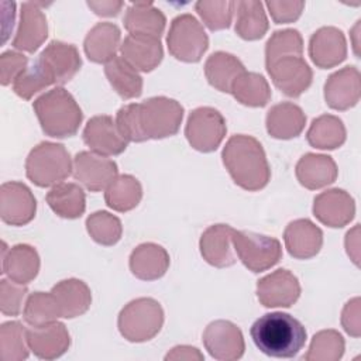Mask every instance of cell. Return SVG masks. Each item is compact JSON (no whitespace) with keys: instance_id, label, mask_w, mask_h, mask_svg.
<instances>
[{"instance_id":"1","label":"cell","mask_w":361,"mask_h":361,"mask_svg":"<svg viewBox=\"0 0 361 361\" xmlns=\"http://www.w3.org/2000/svg\"><path fill=\"white\" fill-rule=\"evenodd\" d=\"M183 118V107L165 96L149 97L141 103L123 106L116 124L127 141L142 142L175 135Z\"/></svg>"},{"instance_id":"2","label":"cell","mask_w":361,"mask_h":361,"mask_svg":"<svg viewBox=\"0 0 361 361\" xmlns=\"http://www.w3.org/2000/svg\"><path fill=\"white\" fill-rule=\"evenodd\" d=\"M221 158L231 179L241 189L255 192L268 185L271 169L265 151L257 138L245 134L230 137Z\"/></svg>"},{"instance_id":"3","label":"cell","mask_w":361,"mask_h":361,"mask_svg":"<svg viewBox=\"0 0 361 361\" xmlns=\"http://www.w3.org/2000/svg\"><path fill=\"white\" fill-rule=\"evenodd\" d=\"M257 348L268 357L292 358L305 345V326L289 313H265L254 322L250 330Z\"/></svg>"},{"instance_id":"4","label":"cell","mask_w":361,"mask_h":361,"mask_svg":"<svg viewBox=\"0 0 361 361\" xmlns=\"http://www.w3.org/2000/svg\"><path fill=\"white\" fill-rule=\"evenodd\" d=\"M32 109L42 131L54 138L72 137L82 124L83 114L79 104L62 86H56L37 97Z\"/></svg>"},{"instance_id":"5","label":"cell","mask_w":361,"mask_h":361,"mask_svg":"<svg viewBox=\"0 0 361 361\" xmlns=\"http://www.w3.org/2000/svg\"><path fill=\"white\" fill-rule=\"evenodd\" d=\"M73 172V161L68 149L58 142L42 141L25 159L27 178L39 188L55 186Z\"/></svg>"},{"instance_id":"6","label":"cell","mask_w":361,"mask_h":361,"mask_svg":"<svg viewBox=\"0 0 361 361\" xmlns=\"http://www.w3.org/2000/svg\"><path fill=\"white\" fill-rule=\"evenodd\" d=\"M164 324V310L152 298H138L127 303L117 319L120 334L131 343L154 338Z\"/></svg>"},{"instance_id":"7","label":"cell","mask_w":361,"mask_h":361,"mask_svg":"<svg viewBox=\"0 0 361 361\" xmlns=\"http://www.w3.org/2000/svg\"><path fill=\"white\" fill-rule=\"evenodd\" d=\"M169 54L182 62H199L209 47L203 25L192 14H180L171 23L166 37Z\"/></svg>"},{"instance_id":"8","label":"cell","mask_w":361,"mask_h":361,"mask_svg":"<svg viewBox=\"0 0 361 361\" xmlns=\"http://www.w3.org/2000/svg\"><path fill=\"white\" fill-rule=\"evenodd\" d=\"M231 241L240 261L255 274L272 268L282 258L281 243L274 237L233 230Z\"/></svg>"},{"instance_id":"9","label":"cell","mask_w":361,"mask_h":361,"mask_svg":"<svg viewBox=\"0 0 361 361\" xmlns=\"http://www.w3.org/2000/svg\"><path fill=\"white\" fill-rule=\"evenodd\" d=\"M227 133L223 114L213 107H197L188 117L185 135L192 148L200 152L217 149Z\"/></svg>"},{"instance_id":"10","label":"cell","mask_w":361,"mask_h":361,"mask_svg":"<svg viewBox=\"0 0 361 361\" xmlns=\"http://www.w3.org/2000/svg\"><path fill=\"white\" fill-rule=\"evenodd\" d=\"M34 62L51 86L69 82L82 66L78 48L62 41H51Z\"/></svg>"},{"instance_id":"11","label":"cell","mask_w":361,"mask_h":361,"mask_svg":"<svg viewBox=\"0 0 361 361\" xmlns=\"http://www.w3.org/2000/svg\"><path fill=\"white\" fill-rule=\"evenodd\" d=\"M274 85L288 97H299L309 89L313 72L302 55H286L265 62Z\"/></svg>"},{"instance_id":"12","label":"cell","mask_w":361,"mask_h":361,"mask_svg":"<svg viewBox=\"0 0 361 361\" xmlns=\"http://www.w3.org/2000/svg\"><path fill=\"white\" fill-rule=\"evenodd\" d=\"M117 164L93 151H80L73 158V178L87 190L100 192L118 176Z\"/></svg>"},{"instance_id":"13","label":"cell","mask_w":361,"mask_h":361,"mask_svg":"<svg viewBox=\"0 0 361 361\" xmlns=\"http://www.w3.org/2000/svg\"><path fill=\"white\" fill-rule=\"evenodd\" d=\"M203 344L207 353L219 361L240 360L245 344L241 330L228 320H214L203 331Z\"/></svg>"},{"instance_id":"14","label":"cell","mask_w":361,"mask_h":361,"mask_svg":"<svg viewBox=\"0 0 361 361\" xmlns=\"http://www.w3.org/2000/svg\"><path fill=\"white\" fill-rule=\"evenodd\" d=\"M37 212V200L23 182H4L0 188V217L6 224H28Z\"/></svg>"},{"instance_id":"15","label":"cell","mask_w":361,"mask_h":361,"mask_svg":"<svg viewBox=\"0 0 361 361\" xmlns=\"http://www.w3.org/2000/svg\"><path fill=\"white\" fill-rule=\"evenodd\" d=\"M257 296L265 307H289L300 296V283L288 269H276L257 283Z\"/></svg>"},{"instance_id":"16","label":"cell","mask_w":361,"mask_h":361,"mask_svg":"<svg viewBox=\"0 0 361 361\" xmlns=\"http://www.w3.org/2000/svg\"><path fill=\"white\" fill-rule=\"evenodd\" d=\"M85 144L103 157L118 155L126 151L128 141L121 135L113 117L100 114L92 117L83 128Z\"/></svg>"},{"instance_id":"17","label":"cell","mask_w":361,"mask_h":361,"mask_svg":"<svg viewBox=\"0 0 361 361\" xmlns=\"http://www.w3.org/2000/svg\"><path fill=\"white\" fill-rule=\"evenodd\" d=\"M361 96V76L355 66H344L331 73L324 83V100L333 110L354 107Z\"/></svg>"},{"instance_id":"18","label":"cell","mask_w":361,"mask_h":361,"mask_svg":"<svg viewBox=\"0 0 361 361\" xmlns=\"http://www.w3.org/2000/svg\"><path fill=\"white\" fill-rule=\"evenodd\" d=\"M313 214L324 226L338 228L347 226L355 214L354 199L343 189H329L314 197Z\"/></svg>"},{"instance_id":"19","label":"cell","mask_w":361,"mask_h":361,"mask_svg":"<svg viewBox=\"0 0 361 361\" xmlns=\"http://www.w3.org/2000/svg\"><path fill=\"white\" fill-rule=\"evenodd\" d=\"M309 56L322 69L334 68L347 56V42L341 30L336 27H322L309 41Z\"/></svg>"},{"instance_id":"20","label":"cell","mask_w":361,"mask_h":361,"mask_svg":"<svg viewBox=\"0 0 361 361\" xmlns=\"http://www.w3.org/2000/svg\"><path fill=\"white\" fill-rule=\"evenodd\" d=\"M48 37V23L38 3H23L20 23L13 39V47L24 52H35Z\"/></svg>"},{"instance_id":"21","label":"cell","mask_w":361,"mask_h":361,"mask_svg":"<svg viewBox=\"0 0 361 361\" xmlns=\"http://www.w3.org/2000/svg\"><path fill=\"white\" fill-rule=\"evenodd\" d=\"M27 341L34 355L41 360H55L63 355L71 345L68 329L58 320L47 326L27 329Z\"/></svg>"},{"instance_id":"22","label":"cell","mask_w":361,"mask_h":361,"mask_svg":"<svg viewBox=\"0 0 361 361\" xmlns=\"http://www.w3.org/2000/svg\"><path fill=\"white\" fill-rule=\"evenodd\" d=\"M283 241L293 258L309 259L319 254L323 245V231L309 219H298L286 226Z\"/></svg>"},{"instance_id":"23","label":"cell","mask_w":361,"mask_h":361,"mask_svg":"<svg viewBox=\"0 0 361 361\" xmlns=\"http://www.w3.org/2000/svg\"><path fill=\"white\" fill-rule=\"evenodd\" d=\"M120 52L121 58L141 72L154 71L164 56L161 38L138 34H128L120 45Z\"/></svg>"},{"instance_id":"24","label":"cell","mask_w":361,"mask_h":361,"mask_svg":"<svg viewBox=\"0 0 361 361\" xmlns=\"http://www.w3.org/2000/svg\"><path fill=\"white\" fill-rule=\"evenodd\" d=\"M233 230L228 224H213L203 231L199 247L207 264L216 268H226L235 262L231 241Z\"/></svg>"},{"instance_id":"25","label":"cell","mask_w":361,"mask_h":361,"mask_svg":"<svg viewBox=\"0 0 361 361\" xmlns=\"http://www.w3.org/2000/svg\"><path fill=\"white\" fill-rule=\"evenodd\" d=\"M1 258V272L17 283L27 285L38 275L39 255L37 250L28 244H16L8 250L6 244H3Z\"/></svg>"},{"instance_id":"26","label":"cell","mask_w":361,"mask_h":361,"mask_svg":"<svg viewBox=\"0 0 361 361\" xmlns=\"http://www.w3.org/2000/svg\"><path fill=\"white\" fill-rule=\"evenodd\" d=\"M295 173L302 186L316 190L331 185L337 179L338 171L331 157L307 152L298 161Z\"/></svg>"},{"instance_id":"27","label":"cell","mask_w":361,"mask_h":361,"mask_svg":"<svg viewBox=\"0 0 361 361\" xmlns=\"http://www.w3.org/2000/svg\"><path fill=\"white\" fill-rule=\"evenodd\" d=\"M169 254L155 243L137 245L130 255V269L141 281H155L165 275L169 268Z\"/></svg>"},{"instance_id":"28","label":"cell","mask_w":361,"mask_h":361,"mask_svg":"<svg viewBox=\"0 0 361 361\" xmlns=\"http://www.w3.org/2000/svg\"><path fill=\"white\" fill-rule=\"evenodd\" d=\"M306 116L303 110L290 102H282L272 106L265 118L267 131L276 140H290L303 131Z\"/></svg>"},{"instance_id":"29","label":"cell","mask_w":361,"mask_h":361,"mask_svg":"<svg viewBox=\"0 0 361 361\" xmlns=\"http://www.w3.org/2000/svg\"><path fill=\"white\" fill-rule=\"evenodd\" d=\"M121 32L113 23H97L83 41L86 56L96 63H107L116 56L120 47Z\"/></svg>"},{"instance_id":"30","label":"cell","mask_w":361,"mask_h":361,"mask_svg":"<svg viewBox=\"0 0 361 361\" xmlns=\"http://www.w3.org/2000/svg\"><path fill=\"white\" fill-rule=\"evenodd\" d=\"M52 295L55 296L61 317L73 319L82 316L87 312L92 303V293L89 286L76 278H69L58 282L51 289Z\"/></svg>"},{"instance_id":"31","label":"cell","mask_w":361,"mask_h":361,"mask_svg":"<svg viewBox=\"0 0 361 361\" xmlns=\"http://www.w3.org/2000/svg\"><path fill=\"white\" fill-rule=\"evenodd\" d=\"M123 23L130 34L161 38L166 25V18L164 13L149 1L133 3L128 6Z\"/></svg>"},{"instance_id":"32","label":"cell","mask_w":361,"mask_h":361,"mask_svg":"<svg viewBox=\"0 0 361 361\" xmlns=\"http://www.w3.org/2000/svg\"><path fill=\"white\" fill-rule=\"evenodd\" d=\"M245 72L243 62L233 54L217 51L212 54L204 63V75L207 82L217 90L231 93L235 79Z\"/></svg>"},{"instance_id":"33","label":"cell","mask_w":361,"mask_h":361,"mask_svg":"<svg viewBox=\"0 0 361 361\" xmlns=\"http://www.w3.org/2000/svg\"><path fill=\"white\" fill-rule=\"evenodd\" d=\"M235 32L247 41L262 38L268 31V18L261 1L240 0L234 1Z\"/></svg>"},{"instance_id":"34","label":"cell","mask_w":361,"mask_h":361,"mask_svg":"<svg viewBox=\"0 0 361 361\" xmlns=\"http://www.w3.org/2000/svg\"><path fill=\"white\" fill-rule=\"evenodd\" d=\"M47 203L56 216L78 219L85 213L86 196L79 185L61 182L47 193Z\"/></svg>"},{"instance_id":"35","label":"cell","mask_w":361,"mask_h":361,"mask_svg":"<svg viewBox=\"0 0 361 361\" xmlns=\"http://www.w3.org/2000/svg\"><path fill=\"white\" fill-rule=\"evenodd\" d=\"M104 75L121 99H134L142 93V78L124 58L114 56L104 65Z\"/></svg>"},{"instance_id":"36","label":"cell","mask_w":361,"mask_h":361,"mask_svg":"<svg viewBox=\"0 0 361 361\" xmlns=\"http://www.w3.org/2000/svg\"><path fill=\"white\" fill-rule=\"evenodd\" d=\"M306 138L314 148L336 149L345 141V127L338 117L323 114L312 121Z\"/></svg>"},{"instance_id":"37","label":"cell","mask_w":361,"mask_h":361,"mask_svg":"<svg viewBox=\"0 0 361 361\" xmlns=\"http://www.w3.org/2000/svg\"><path fill=\"white\" fill-rule=\"evenodd\" d=\"M142 197V188L137 178L131 175L117 176L104 192L106 204L120 213L137 207Z\"/></svg>"},{"instance_id":"38","label":"cell","mask_w":361,"mask_h":361,"mask_svg":"<svg viewBox=\"0 0 361 361\" xmlns=\"http://www.w3.org/2000/svg\"><path fill=\"white\" fill-rule=\"evenodd\" d=\"M231 94L244 106L262 107L269 102L272 93L262 75L245 71L233 83Z\"/></svg>"},{"instance_id":"39","label":"cell","mask_w":361,"mask_h":361,"mask_svg":"<svg viewBox=\"0 0 361 361\" xmlns=\"http://www.w3.org/2000/svg\"><path fill=\"white\" fill-rule=\"evenodd\" d=\"M23 316L31 327H39L56 322L61 310L52 292H34L25 300Z\"/></svg>"},{"instance_id":"40","label":"cell","mask_w":361,"mask_h":361,"mask_svg":"<svg viewBox=\"0 0 361 361\" xmlns=\"http://www.w3.org/2000/svg\"><path fill=\"white\" fill-rule=\"evenodd\" d=\"M27 329L20 322H6L0 327V357L3 361L28 358Z\"/></svg>"},{"instance_id":"41","label":"cell","mask_w":361,"mask_h":361,"mask_svg":"<svg viewBox=\"0 0 361 361\" xmlns=\"http://www.w3.org/2000/svg\"><path fill=\"white\" fill-rule=\"evenodd\" d=\"M345 343L337 330L316 333L305 354L306 361H338L344 354Z\"/></svg>"},{"instance_id":"42","label":"cell","mask_w":361,"mask_h":361,"mask_svg":"<svg viewBox=\"0 0 361 361\" xmlns=\"http://www.w3.org/2000/svg\"><path fill=\"white\" fill-rule=\"evenodd\" d=\"M86 230L100 245H114L123 234V226L117 216L99 210L86 219Z\"/></svg>"},{"instance_id":"43","label":"cell","mask_w":361,"mask_h":361,"mask_svg":"<svg viewBox=\"0 0 361 361\" xmlns=\"http://www.w3.org/2000/svg\"><path fill=\"white\" fill-rule=\"evenodd\" d=\"M303 38L298 30L286 28L275 31L265 45V62L286 55H302Z\"/></svg>"},{"instance_id":"44","label":"cell","mask_w":361,"mask_h":361,"mask_svg":"<svg viewBox=\"0 0 361 361\" xmlns=\"http://www.w3.org/2000/svg\"><path fill=\"white\" fill-rule=\"evenodd\" d=\"M195 8L204 25L212 31L228 28L234 16V1L214 0V1H197Z\"/></svg>"},{"instance_id":"45","label":"cell","mask_w":361,"mask_h":361,"mask_svg":"<svg viewBox=\"0 0 361 361\" xmlns=\"http://www.w3.org/2000/svg\"><path fill=\"white\" fill-rule=\"evenodd\" d=\"M28 293L25 285L3 278L0 281V310L4 316H17Z\"/></svg>"},{"instance_id":"46","label":"cell","mask_w":361,"mask_h":361,"mask_svg":"<svg viewBox=\"0 0 361 361\" xmlns=\"http://www.w3.org/2000/svg\"><path fill=\"white\" fill-rule=\"evenodd\" d=\"M49 86L51 85L42 75V72L38 69L35 62L27 66L25 71L13 82L14 93L24 100H30L34 94Z\"/></svg>"},{"instance_id":"47","label":"cell","mask_w":361,"mask_h":361,"mask_svg":"<svg viewBox=\"0 0 361 361\" xmlns=\"http://www.w3.org/2000/svg\"><path fill=\"white\" fill-rule=\"evenodd\" d=\"M28 59L25 55L16 51H6L0 55V79L1 85L13 83L27 68Z\"/></svg>"},{"instance_id":"48","label":"cell","mask_w":361,"mask_h":361,"mask_svg":"<svg viewBox=\"0 0 361 361\" xmlns=\"http://www.w3.org/2000/svg\"><path fill=\"white\" fill-rule=\"evenodd\" d=\"M265 6L271 14V18L276 24H288V23L296 21L305 8L303 1H275V0H272V1H267Z\"/></svg>"},{"instance_id":"49","label":"cell","mask_w":361,"mask_h":361,"mask_svg":"<svg viewBox=\"0 0 361 361\" xmlns=\"http://www.w3.org/2000/svg\"><path fill=\"white\" fill-rule=\"evenodd\" d=\"M361 310H360V298L348 300L341 313V324L344 330L353 336L360 337L361 334Z\"/></svg>"},{"instance_id":"50","label":"cell","mask_w":361,"mask_h":361,"mask_svg":"<svg viewBox=\"0 0 361 361\" xmlns=\"http://www.w3.org/2000/svg\"><path fill=\"white\" fill-rule=\"evenodd\" d=\"M203 358V354L192 345H176L165 355L166 361H202Z\"/></svg>"},{"instance_id":"51","label":"cell","mask_w":361,"mask_h":361,"mask_svg":"<svg viewBox=\"0 0 361 361\" xmlns=\"http://www.w3.org/2000/svg\"><path fill=\"white\" fill-rule=\"evenodd\" d=\"M89 8H92L94 11V14L97 16H103V17H116L124 3L123 1H114V0H90L87 1Z\"/></svg>"},{"instance_id":"52","label":"cell","mask_w":361,"mask_h":361,"mask_svg":"<svg viewBox=\"0 0 361 361\" xmlns=\"http://www.w3.org/2000/svg\"><path fill=\"white\" fill-rule=\"evenodd\" d=\"M358 231L360 227L358 224H355V227L353 230H350L345 235V248H347V254L351 257V259L354 261L355 265H358Z\"/></svg>"}]
</instances>
